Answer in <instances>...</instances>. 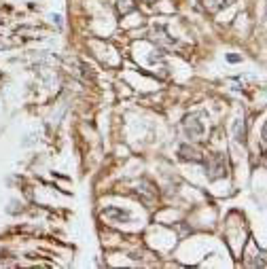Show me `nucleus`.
Returning <instances> with one entry per match:
<instances>
[{
	"label": "nucleus",
	"mask_w": 267,
	"mask_h": 269,
	"mask_svg": "<svg viewBox=\"0 0 267 269\" xmlns=\"http://www.w3.org/2000/svg\"><path fill=\"white\" fill-rule=\"evenodd\" d=\"M184 130H187V134H189L191 138L201 136L203 127H201L200 121H197V114H193V117H187V119H184Z\"/></svg>",
	"instance_id": "f257e3e1"
},
{
	"label": "nucleus",
	"mask_w": 267,
	"mask_h": 269,
	"mask_svg": "<svg viewBox=\"0 0 267 269\" xmlns=\"http://www.w3.org/2000/svg\"><path fill=\"white\" fill-rule=\"evenodd\" d=\"M180 157L184 159V161H195V163L203 161L201 153L197 149H193V146H180Z\"/></svg>",
	"instance_id": "f03ea898"
},
{
	"label": "nucleus",
	"mask_w": 267,
	"mask_h": 269,
	"mask_svg": "<svg viewBox=\"0 0 267 269\" xmlns=\"http://www.w3.org/2000/svg\"><path fill=\"white\" fill-rule=\"evenodd\" d=\"M208 165H210V170H212V178H219V176L225 174V165H222V157L221 155H212V157H210Z\"/></svg>",
	"instance_id": "7ed1b4c3"
},
{
	"label": "nucleus",
	"mask_w": 267,
	"mask_h": 269,
	"mask_svg": "<svg viewBox=\"0 0 267 269\" xmlns=\"http://www.w3.org/2000/svg\"><path fill=\"white\" fill-rule=\"evenodd\" d=\"M203 2V6L206 9H210V11H216V9H221V6H227L231 0H201Z\"/></svg>",
	"instance_id": "20e7f679"
},
{
	"label": "nucleus",
	"mask_w": 267,
	"mask_h": 269,
	"mask_svg": "<svg viewBox=\"0 0 267 269\" xmlns=\"http://www.w3.org/2000/svg\"><path fill=\"white\" fill-rule=\"evenodd\" d=\"M136 9V2L134 0H119V13L121 15H127V13H132Z\"/></svg>",
	"instance_id": "39448f33"
},
{
	"label": "nucleus",
	"mask_w": 267,
	"mask_h": 269,
	"mask_svg": "<svg viewBox=\"0 0 267 269\" xmlns=\"http://www.w3.org/2000/svg\"><path fill=\"white\" fill-rule=\"evenodd\" d=\"M106 214L108 216H117V219H121V221H127L130 216H127L125 212H121V210H106Z\"/></svg>",
	"instance_id": "423d86ee"
}]
</instances>
